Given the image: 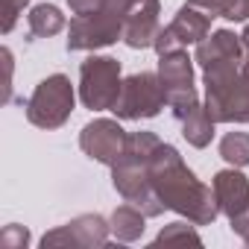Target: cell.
I'll use <instances>...</instances> for the list:
<instances>
[{"instance_id": "5bb4252c", "label": "cell", "mask_w": 249, "mask_h": 249, "mask_svg": "<svg viewBox=\"0 0 249 249\" xmlns=\"http://www.w3.org/2000/svg\"><path fill=\"white\" fill-rule=\"evenodd\" d=\"M182 135L188 138V144L194 147H208L214 138V117L208 114L205 106H194L185 117H182Z\"/></svg>"}, {"instance_id": "9c48e42d", "label": "cell", "mask_w": 249, "mask_h": 249, "mask_svg": "<svg viewBox=\"0 0 249 249\" xmlns=\"http://www.w3.org/2000/svg\"><path fill=\"white\" fill-rule=\"evenodd\" d=\"M79 147H82L85 156H91V159H97L100 164H108V167H111V164H117V161L123 159V153H126L129 135L123 132V126H120L117 120L100 117V120H91L88 126L82 129Z\"/></svg>"}, {"instance_id": "ffe728a7", "label": "cell", "mask_w": 249, "mask_h": 249, "mask_svg": "<svg viewBox=\"0 0 249 249\" xmlns=\"http://www.w3.org/2000/svg\"><path fill=\"white\" fill-rule=\"evenodd\" d=\"M30 3V0H3V33H9L15 27V18L18 12Z\"/></svg>"}, {"instance_id": "603a6c76", "label": "cell", "mask_w": 249, "mask_h": 249, "mask_svg": "<svg viewBox=\"0 0 249 249\" xmlns=\"http://www.w3.org/2000/svg\"><path fill=\"white\" fill-rule=\"evenodd\" d=\"M240 44H243V65H246V71H249V27L243 30V36H240Z\"/></svg>"}, {"instance_id": "3957f363", "label": "cell", "mask_w": 249, "mask_h": 249, "mask_svg": "<svg viewBox=\"0 0 249 249\" xmlns=\"http://www.w3.org/2000/svg\"><path fill=\"white\" fill-rule=\"evenodd\" d=\"M120 62L111 56H88L79 68V97L88 108H114L120 97Z\"/></svg>"}, {"instance_id": "8992f818", "label": "cell", "mask_w": 249, "mask_h": 249, "mask_svg": "<svg viewBox=\"0 0 249 249\" xmlns=\"http://www.w3.org/2000/svg\"><path fill=\"white\" fill-rule=\"evenodd\" d=\"M167 106V94L161 88L159 73H132L120 88V97L114 103V114L123 120H141V117H156Z\"/></svg>"}, {"instance_id": "7a4b0ae2", "label": "cell", "mask_w": 249, "mask_h": 249, "mask_svg": "<svg viewBox=\"0 0 249 249\" xmlns=\"http://www.w3.org/2000/svg\"><path fill=\"white\" fill-rule=\"evenodd\" d=\"M205 108L214 123H249V71L243 62L205 71Z\"/></svg>"}, {"instance_id": "ac0fdd59", "label": "cell", "mask_w": 249, "mask_h": 249, "mask_svg": "<svg viewBox=\"0 0 249 249\" xmlns=\"http://www.w3.org/2000/svg\"><path fill=\"white\" fill-rule=\"evenodd\" d=\"M167 240H194V243H199V234L194 229H188L185 223H170V229H164L156 237V243H167Z\"/></svg>"}, {"instance_id": "52a82bcc", "label": "cell", "mask_w": 249, "mask_h": 249, "mask_svg": "<svg viewBox=\"0 0 249 249\" xmlns=\"http://www.w3.org/2000/svg\"><path fill=\"white\" fill-rule=\"evenodd\" d=\"M159 79H161V88L167 94V106L173 108L176 120H182L199 103L196 91H194V68H191V59H188V53L182 47L161 56Z\"/></svg>"}, {"instance_id": "7402d4cb", "label": "cell", "mask_w": 249, "mask_h": 249, "mask_svg": "<svg viewBox=\"0 0 249 249\" xmlns=\"http://www.w3.org/2000/svg\"><path fill=\"white\" fill-rule=\"evenodd\" d=\"M108 3H111V6H117L120 12H126V15H129V9H132V6H138L141 0H108Z\"/></svg>"}, {"instance_id": "277c9868", "label": "cell", "mask_w": 249, "mask_h": 249, "mask_svg": "<svg viewBox=\"0 0 249 249\" xmlns=\"http://www.w3.org/2000/svg\"><path fill=\"white\" fill-rule=\"evenodd\" d=\"M71 111H73V88H71V79L65 73H53V76L41 79L27 103L30 123H36L41 129L62 126L71 117Z\"/></svg>"}, {"instance_id": "e0dca14e", "label": "cell", "mask_w": 249, "mask_h": 249, "mask_svg": "<svg viewBox=\"0 0 249 249\" xmlns=\"http://www.w3.org/2000/svg\"><path fill=\"white\" fill-rule=\"evenodd\" d=\"M220 156L234 164V167H246L249 164V135L246 132H229L220 141Z\"/></svg>"}, {"instance_id": "44dd1931", "label": "cell", "mask_w": 249, "mask_h": 249, "mask_svg": "<svg viewBox=\"0 0 249 249\" xmlns=\"http://www.w3.org/2000/svg\"><path fill=\"white\" fill-rule=\"evenodd\" d=\"M68 3H71V12L73 15H91V12L103 9L108 0H68Z\"/></svg>"}, {"instance_id": "8fae6325", "label": "cell", "mask_w": 249, "mask_h": 249, "mask_svg": "<svg viewBox=\"0 0 249 249\" xmlns=\"http://www.w3.org/2000/svg\"><path fill=\"white\" fill-rule=\"evenodd\" d=\"M159 33H161V27H159V0H141L138 6L129 9L126 27H123V41L132 50L153 47Z\"/></svg>"}, {"instance_id": "d6986e66", "label": "cell", "mask_w": 249, "mask_h": 249, "mask_svg": "<svg viewBox=\"0 0 249 249\" xmlns=\"http://www.w3.org/2000/svg\"><path fill=\"white\" fill-rule=\"evenodd\" d=\"M223 18L246 21L249 18V0H223Z\"/></svg>"}, {"instance_id": "30bf717a", "label": "cell", "mask_w": 249, "mask_h": 249, "mask_svg": "<svg viewBox=\"0 0 249 249\" xmlns=\"http://www.w3.org/2000/svg\"><path fill=\"white\" fill-rule=\"evenodd\" d=\"M211 191L217 196L220 211L229 220H237L243 214H249V182L243 173L237 170H220L211 182Z\"/></svg>"}, {"instance_id": "4fadbf2b", "label": "cell", "mask_w": 249, "mask_h": 249, "mask_svg": "<svg viewBox=\"0 0 249 249\" xmlns=\"http://www.w3.org/2000/svg\"><path fill=\"white\" fill-rule=\"evenodd\" d=\"M106 231H108V226H106V220L100 214H85V217L68 223L65 231L47 234L41 243L47 246V243H65V240H71V243H79V246H91V243L94 246H103L106 243Z\"/></svg>"}, {"instance_id": "9a60e30c", "label": "cell", "mask_w": 249, "mask_h": 249, "mask_svg": "<svg viewBox=\"0 0 249 249\" xmlns=\"http://www.w3.org/2000/svg\"><path fill=\"white\" fill-rule=\"evenodd\" d=\"M111 231L117 234V240H135L144 231V211L135 205H120L111 214Z\"/></svg>"}, {"instance_id": "7c38bea8", "label": "cell", "mask_w": 249, "mask_h": 249, "mask_svg": "<svg viewBox=\"0 0 249 249\" xmlns=\"http://www.w3.org/2000/svg\"><path fill=\"white\" fill-rule=\"evenodd\" d=\"M196 62L202 65V71H214V68H223V65H231V62H243L240 36H234L229 30H220V33L202 38L196 44Z\"/></svg>"}, {"instance_id": "6da1fadb", "label": "cell", "mask_w": 249, "mask_h": 249, "mask_svg": "<svg viewBox=\"0 0 249 249\" xmlns=\"http://www.w3.org/2000/svg\"><path fill=\"white\" fill-rule=\"evenodd\" d=\"M150 182L164 202V208H173L185 217H191L196 226H205L217 217L220 205L211 188H205L182 161V156L170 144H159L156 153L147 161Z\"/></svg>"}, {"instance_id": "5b68a950", "label": "cell", "mask_w": 249, "mask_h": 249, "mask_svg": "<svg viewBox=\"0 0 249 249\" xmlns=\"http://www.w3.org/2000/svg\"><path fill=\"white\" fill-rule=\"evenodd\" d=\"M123 27H126V12H120L111 3L91 15H76L68 30V50H97L114 44L117 38H123Z\"/></svg>"}, {"instance_id": "2e32d148", "label": "cell", "mask_w": 249, "mask_h": 249, "mask_svg": "<svg viewBox=\"0 0 249 249\" xmlns=\"http://www.w3.org/2000/svg\"><path fill=\"white\" fill-rule=\"evenodd\" d=\"M62 30H65V15H62L56 6L41 3V6H36V9L30 12V33H33V36L47 38V36L62 33Z\"/></svg>"}, {"instance_id": "ba28073f", "label": "cell", "mask_w": 249, "mask_h": 249, "mask_svg": "<svg viewBox=\"0 0 249 249\" xmlns=\"http://www.w3.org/2000/svg\"><path fill=\"white\" fill-rule=\"evenodd\" d=\"M217 15H223V0H188L164 30L170 33V38L179 47L199 44L202 38H208L211 21Z\"/></svg>"}]
</instances>
